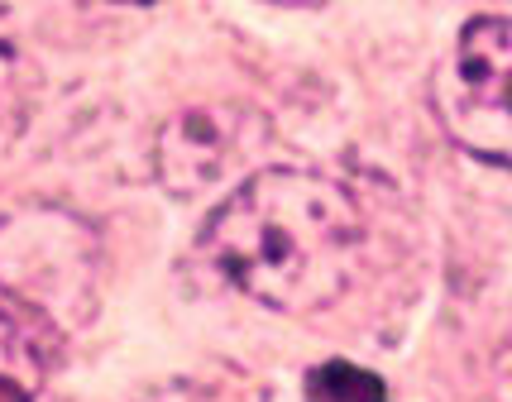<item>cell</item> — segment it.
<instances>
[{"mask_svg": "<svg viewBox=\"0 0 512 402\" xmlns=\"http://www.w3.org/2000/svg\"><path fill=\"white\" fill-rule=\"evenodd\" d=\"M48 355L44 340L20 316L0 312V402H34L44 393Z\"/></svg>", "mask_w": 512, "mask_h": 402, "instance_id": "277c9868", "label": "cell"}, {"mask_svg": "<svg viewBox=\"0 0 512 402\" xmlns=\"http://www.w3.org/2000/svg\"><path fill=\"white\" fill-rule=\"evenodd\" d=\"M268 139V120L249 106H182L154 139V173L173 197H197L230 178Z\"/></svg>", "mask_w": 512, "mask_h": 402, "instance_id": "3957f363", "label": "cell"}, {"mask_svg": "<svg viewBox=\"0 0 512 402\" xmlns=\"http://www.w3.org/2000/svg\"><path fill=\"white\" fill-rule=\"evenodd\" d=\"M431 106L455 149L512 173V15H479L460 29Z\"/></svg>", "mask_w": 512, "mask_h": 402, "instance_id": "7a4b0ae2", "label": "cell"}, {"mask_svg": "<svg viewBox=\"0 0 512 402\" xmlns=\"http://www.w3.org/2000/svg\"><path fill=\"white\" fill-rule=\"evenodd\" d=\"M201 254L268 312H321L355 283L364 216L326 173L264 168L206 216Z\"/></svg>", "mask_w": 512, "mask_h": 402, "instance_id": "6da1fadb", "label": "cell"}, {"mask_svg": "<svg viewBox=\"0 0 512 402\" xmlns=\"http://www.w3.org/2000/svg\"><path fill=\"white\" fill-rule=\"evenodd\" d=\"M383 379H374L369 369H355V364H321L307 379V402H383Z\"/></svg>", "mask_w": 512, "mask_h": 402, "instance_id": "5b68a950", "label": "cell"}]
</instances>
